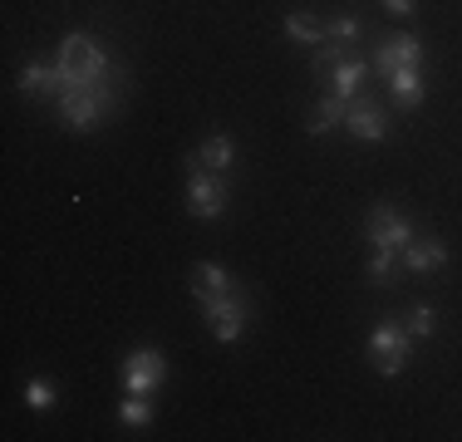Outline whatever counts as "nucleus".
<instances>
[{
    "label": "nucleus",
    "instance_id": "nucleus-1",
    "mask_svg": "<svg viewBox=\"0 0 462 442\" xmlns=\"http://www.w3.org/2000/svg\"><path fill=\"white\" fill-rule=\"evenodd\" d=\"M54 69H60L64 88H84V84H98V79L108 74V54L94 44V35L74 30V35H64V44H60V60H54Z\"/></svg>",
    "mask_w": 462,
    "mask_h": 442
},
{
    "label": "nucleus",
    "instance_id": "nucleus-2",
    "mask_svg": "<svg viewBox=\"0 0 462 442\" xmlns=\"http://www.w3.org/2000/svg\"><path fill=\"white\" fill-rule=\"evenodd\" d=\"M114 108V94H108V84H84V88H64L60 94V124L74 128V133H89L98 118Z\"/></svg>",
    "mask_w": 462,
    "mask_h": 442
},
{
    "label": "nucleus",
    "instance_id": "nucleus-3",
    "mask_svg": "<svg viewBox=\"0 0 462 442\" xmlns=\"http://www.w3.org/2000/svg\"><path fill=\"white\" fill-rule=\"evenodd\" d=\"M197 305H202V315H207V329H212L222 345H236L241 335H246V315H251V305H246V295L241 290H226V295H197Z\"/></svg>",
    "mask_w": 462,
    "mask_h": 442
},
{
    "label": "nucleus",
    "instance_id": "nucleus-4",
    "mask_svg": "<svg viewBox=\"0 0 462 442\" xmlns=\"http://www.w3.org/2000/svg\"><path fill=\"white\" fill-rule=\"evenodd\" d=\"M226 177L202 168V162H192V172H187V212L197 221H217L226 212Z\"/></svg>",
    "mask_w": 462,
    "mask_h": 442
},
{
    "label": "nucleus",
    "instance_id": "nucleus-5",
    "mask_svg": "<svg viewBox=\"0 0 462 442\" xmlns=\"http://www.w3.org/2000/svg\"><path fill=\"white\" fill-rule=\"evenodd\" d=\"M409 349H413V335L403 325H379L369 335V364L383 373V379H393V373H403V364H409Z\"/></svg>",
    "mask_w": 462,
    "mask_h": 442
},
{
    "label": "nucleus",
    "instance_id": "nucleus-6",
    "mask_svg": "<svg viewBox=\"0 0 462 442\" xmlns=\"http://www.w3.org/2000/svg\"><path fill=\"white\" fill-rule=\"evenodd\" d=\"M413 236H418L413 221L403 216L399 207H374V212H369V241H374V251H393V256H399Z\"/></svg>",
    "mask_w": 462,
    "mask_h": 442
},
{
    "label": "nucleus",
    "instance_id": "nucleus-7",
    "mask_svg": "<svg viewBox=\"0 0 462 442\" xmlns=\"http://www.w3.org/2000/svg\"><path fill=\"white\" fill-rule=\"evenodd\" d=\"M162 373H168V364H162L158 349H138L124 359V389L128 393H152L162 383Z\"/></svg>",
    "mask_w": 462,
    "mask_h": 442
},
{
    "label": "nucleus",
    "instance_id": "nucleus-8",
    "mask_svg": "<svg viewBox=\"0 0 462 442\" xmlns=\"http://www.w3.org/2000/svg\"><path fill=\"white\" fill-rule=\"evenodd\" d=\"M345 128L355 133V138H365V143L389 138V118H383V114H379V104H369V98H355V104H349Z\"/></svg>",
    "mask_w": 462,
    "mask_h": 442
},
{
    "label": "nucleus",
    "instance_id": "nucleus-9",
    "mask_svg": "<svg viewBox=\"0 0 462 442\" xmlns=\"http://www.w3.org/2000/svg\"><path fill=\"white\" fill-rule=\"evenodd\" d=\"M399 256H403V265H409L413 275H428V271H443V265H448V246L438 236H423V241L413 236Z\"/></svg>",
    "mask_w": 462,
    "mask_h": 442
},
{
    "label": "nucleus",
    "instance_id": "nucleus-10",
    "mask_svg": "<svg viewBox=\"0 0 462 442\" xmlns=\"http://www.w3.org/2000/svg\"><path fill=\"white\" fill-rule=\"evenodd\" d=\"M413 64H423V40H418V35H393V40L379 50L383 79H389L393 69H413Z\"/></svg>",
    "mask_w": 462,
    "mask_h": 442
},
{
    "label": "nucleus",
    "instance_id": "nucleus-11",
    "mask_svg": "<svg viewBox=\"0 0 462 442\" xmlns=\"http://www.w3.org/2000/svg\"><path fill=\"white\" fill-rule=\"evenodd\" d=\"M359 88H365V60H359V54H349V60H339L335 69H329V94L345 98V104H355Z\"/></svg>",
    "mask_w": 462,
    "mask_h": 442
},
{
    "label": "nucleus",
    "instance_id": "nucleus-12",
    "mask_svg": "<svg viewBox=\"0 0 462 442\" xmlns=\"http://www.w3.org/2000/svg\"><path fill=\"white\" fill-rule=\"evenodd\" d=\"M389 94L399 108H418L423 104V64H413V69H393L389 74Z\"/></svg>",
    "mask_w": 462,
    "mask_h": 442
},
{
    "label": "nucleus",
    "instance_id": "nucleus-13",
    "mask_svg": "<svg viewBox=\"0 0 462 442\" xmlns=\"http://www.w3.org/2000/svg\"><path fill=\"white\" fill-rule=\"evenodd\" d=\"M20 88H25V94H54V98H60L64 79H60L54 64H25V69H20Z\"/></svg>",
    "mask_w": 462,
    "mask_h": 442
},
{
    "label": "nucleus",
    "instance_id": "nucleus-14",
    "mask_svg": "<svg viewBox=\"0 0 462 442\" xmlns=\"http://www.w3.org/2000/svg\"><path fill=\"white\" fill-rule=\"evenodd\" d=\"M345 114H349V104L329 94V98H320V108H315L310 118H305V133H315V138H320V133H329V128L345 124Z\"/></svg>",
    "mask_w": 462,
    "mask_h": 442
},
{
    "label": "nucleus",
    "instance_id": "nucleus-15",
    "mask_svg": "<svg viewBox=\"0 0 462 442\" xmlns=\"http://www.w3.org/2000/svg\"><path fill=\"white\" fill-rule=\"evenodd\" d=\"M197 162H202V168H212V172H226L231 162H236V143H231L226 133H217V138H207V143H202Z\"/></svg>",
    "mask_w": 462,
    "mask_h": 442
},
{
    "label": "nucleus",
    "instance_id": "nucleus-16",
    "mask_svg": "<svg viewBox=\"0 0 462 442\" xmlns=\"http://www.w3.org/2000/svg\"><path fill=\"white\" fill-rule=\"evenodd\" d=\"M285 35H291L295 44H325V25L295 10V15H285Z\"/></svg>",
    "mask_w": 462,
    "mask_h": 442
},
{
    "label": "nucleus",
    "instance_id": "nucleus-17",
    "mask_svg": "<svg viewBox=\"0 0 462 442\" xmlns=\"http://www.w3.org/2000/svg\"><path fill=\"white\" fill-rule=\"evenodd\" d=\"M118 418H124L128 428H148L152 423V398L148 393H128L124 408H118Z\"/></svg>",
    "mask_w": 462,
    "mask_h": 442
},
{
    "label": "nucleus",
    "instance_id": "nucleus-18",
    "mask_svg": "<svg viewBox=\"0 0 462 442\" xmlns=\"http://www.w3.org/2000/svg\"><path fill=\"white\" fill-rule=\"evenodd\" d=\"M325 40H345V44H355L359 40V20L355 15H335L325 25Z\"/></svg>",
    "mask_w": 462,
    "mask_h": 442
},
{
    "label": "nucleus",
    "instance_id": "nucleus-19",
    "mask_svg": "<svg viewBox=\"0 0 462 442\" xmlns=\"http://www.w3.org/2000/svg\"><path fill=\"white\" fill-rule=\"evenodd\" d=\"M433 325H438V319H433V309H428V305H418L413 315H409V325H403V329H409L413 339H428V335H433Z\"/></svg>",
    "mask_w": 462,
    "mask_h": 442
},
{
    "label": "nucleus",
    "instance_id": "nucleus-20",
    "mask_svg": "<svg viewBox=\"0 0 462 442\" xmlns=\"http://www.w3.org/2000/svg\"><path fill=\"white\" fill-rule=\"evenodd\" d=\"M25 403H30V408H50V403H54V389H50L45 379H30V383H25Z\"/></svg>",
    "mask_w": 462,
    "mask_h": 442
},
{
    "label": "nucleus",
    "instance_id": "nucleus-21",
    "mask_svg": "<svg viewBox=\"0 0 462 442\" xmlns=\"http://www.w3.org/2000/svg\"><path fill=\"white\" fill-rule=\"evenodd\" d=\"M383 5H389L393 15H413V0H383Z\"/></svg>",
    "mask_w": 462,
    "mask_h": 442
}]
</instances>
